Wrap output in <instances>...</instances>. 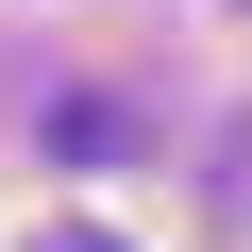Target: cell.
<instances>
[{
	"label": "cell",
	"instance_id": "1",
	"mask_svg": "<svg viewBox=\"0 0 252 252\" xmlns=\"http://www.w3.org/2000/svg\"><path fill=\"white\" fill-rule=\"evenodd\" d=\"M51 252H118V235H51Z\"/></svg>",
	"mask_w": 252,
	"mask_h": 252
}]
</instances>
